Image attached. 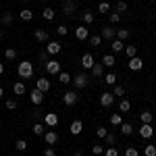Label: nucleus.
Masks as SVG:
<instances>
[{
  "instance_id": "nucleus-1",
  "label": "nucleus",
  "mask_w": 156,
  "mask_h": 156,
  "mask_svg": "<svg viewBox=\"0 0 156 156\" xmlns=\"http://www.w3.org/2000/svg\"><path fill=\"white\" fill-rule=\"evenodd\" d=\"M17 75H19L21 79H31V77H34V62H31V60H23V62H19V67H17Z\"/></svg>"
},
{
  "instance_id": "nucleus-2",
  "label": "nucleus",
  "mask_w": 156,
  "mask_h": 156,
  "mask_svg": "<svg viewBox=\"0 0 156 156\" xmlns=\"http://www.w3.org/2000/svg\"><path fill=\"white\" fill-rule=\"evenodd\" d=\"M73 85H75V90H83V87H87V83H90V79H87V75L85 73H77L75 77H73Z\"/></svg>"
},
{
  "instance_id": "nucleus-3",
  "label": "nucleus",
  "mask_w": 156,
  "mask_h": 156,
  "mask_svg": "<svg viewBox=\"0 0 156 156\" xmlns=\"http://www.w3.org/2000/svg\"><path fill=\"white\" fill-rule=\"evenodd\" d=\"M77 100H79L77 90H69V92H65V94H62V102H65L67 106H75V104H77Z\"/></svg>"
},
{
  "instance_id": "nucleus-4",
  "label": "nucleus",
  "mask_w": 156,
  "mask_h": 156,
  "mask_svg": "<svg viewBox=\"0 0 156 156\" xmlns=\"http://www.w3.org/2000/svg\"><path fill=\"white\" fill-rule=\"evenodd\" d=\"M60 50H62V44H60V42H56V40H50L48 44H46V52H48L50 56L58 54Z\"/></svg>"
},
{
  "instance_id": "nucleus-5",
  "label": "nucleus",
  "mask_w": 156,
  "mask_h": 156,
  "mask_svg": "<svg viewBox=\"0 0 156 156\" xmlns=\"http://www.w3.org/2000/svg\"><path fill=\"white\" fill-rule=\"evenodd\" d=\"M44 125L50 127V129L56 127V125H58V115H56V112H46V115H44Z\"/></svg>"
},
{
  "instance_id": "nucleus-6",
  "label": "nucleus",
  "mask_w": 156,
  "mask_h": 156,
  "mask_svg": "<svg viewBox=\"0 0 156 156\" xmlns=\"http://www.w3.org/2000/svg\"><path fill=\"white\" fill-rule=\"evenodd\" d=\"M100 37H104V40H110V42H112V40L117 37V29H115L112 25H104V27H102V34H100Z\"/></svg>"
},
{
  "instance_id": "nucleus-7",
  "label": "nucleus",
  "mask_w": 156,
  "mask_h": 156,
  "mask_svg": "<svg viewBox=\"0 0 156 156\" xmlns=\"http://www.w3.org/2000/svg\"><path fill=\"white\" fill-rule=\"evenodd\" d=\"M140 135H142L144 140H150V137L154 135V127H152V123H142V127H140Z\"/></svg>"
},
{
  "instance_id": "nucleus-8",
  "label": "nucleus",
  "mask_w": 156,
  "mask_h": 156,
  "mask_svg": "<svg viewBox=\"0 0 156 156\" xmlns=\"http://www.w3.org/2000/svg\"><path fill=\"white\" fill-rule=\"evenodd\" d=\"M112 102H115V96H112L110 92H102V94H100V106L102 108L112 106Z\"/></svg>"
},
{
  "instance_id": "nucleus-9",
  "label": "nucleus",
  "mask_w": 156,
  "mask_h": 156,
  "mask_svg": "<svg viewBox=\"0 0 156 156\" xmlns=\"http://www.w3.org/2000/svg\"><path fill=\"white\" fill-rule=\"evenodd\" d=\"M75 37H77L79 42H85V40L90 37V29H87L85 25H79V27H75Z\"/></svg>"
},
{
  "instance_id": "nucleus-10",
  "label": "nucleus",
  "mask_w": 156,
  "mask_h": 156,
  "mask_svg": "<svg viewBox=\"0 0 156 156\" xmlns=\"http://www.w3.org/2000/svg\"><path fill=\"white\" fill-rule=\"evenodd\" d=\"M44 67H46V71H48L50 75H58L60 73V62L58 60H46Z\"/></svg>"
},
{
  "instance_id": "nucleus-11",
  "label": "nucleus",
  "mask_w": 156,
  "mask_h": 156,
  "mask_svg": "<svg viewBox=\"0 0 156 156\" xmlns=\"http://www.w3.org/2000/svg\"><path fill=\"white\" fill-rule=\"evenodd\" d=\"M127 67H129L131 71H142V69H144V60L140 58V56H133V58H129Z\"/></svg>"
},
{
  "instance_id": "nucleus-12",
  "label": "nucleus",
  "mask_w": 156,
  "mask_h": 156,
  "mask_svg": "<svg viewBox=\"0 0 156 156\" xmlns=\"http://www.w3.org/2000/svg\"><path fill=\"white\" fill-rule=\"evenodd\" d=\"M29 100H31L34 104H42V102H44V92H40L37 87H34L31 94H29Z\"/></svg>"
},
{
  "instance_id": "nucleus-13",
  "label": "nucleus",
  "mask_w": 156,
  "mask_h": 156,
  "mask_svg": "<svg viewBox=\"0 0 156 156\" xmlns=\"http://www.w3.org/2000/svg\"><path fill=\"white\" fill-rule=\"evenodd\" d=\"M36 87L40 90V92H50V79H46V77H40V79H36Z\"/></svg>"
},
{
  "instance_id": "nucleus-14",
  "label": "nucleus",
  "mask_w": 156,
  "mask_h": 156,
  "mask_svg": "<svg viewBox=\"0 0 156 156\" xmlns=\"http://www.w3.org/2000/svg\"><path fill=\"white\" fill-rule=\"evenodd\" d=\"M62 11H65V15L73 17L75 11H77V6H75V2H73V0H65V2H62Z\"/></svg>"
},
{
  "instance_id": "nucleus-15",
  "label": "nucleus",
  "mask_w": 156,
  "mask_h": 156,
  "mask_svg": "<svg viewBox=\"0 0 156 156\" xmlns=\"http://www.w3.org/2000/svg\"><path fill=\"white\" fill-rule=\"evenodd\" d=\"M110 50H112V54H121V52L125 50V42H121V40L115 37V40L110 42Z\"/></svg>"
},
{
  "instance_id": "nucleus-16",
  "label": "nucleus",
  "mask_w": 156,
  "mask_h": 156,
  "mask_svg": "<svg viewBox=\"0 0 156 156\" xmlns=\"http://www.w3.org/2000/svg\"><path fill=\"white\" fill-rule=\"evenodd\" d=\"M69 131H71V135H79V133L83 131V123H81L79 119H75L71 123V127H69Z\"/></svg>"
},
{
  "instance_id": "nucleus-17",
  "label": "nucleus",
  "mask_w": 156,
  "mask_h": 156,
  "mask_svg": "<svg viewBox=\"0 0 156 156\" xmlns=\"http://www.w3.org/2000/svg\"><path fill=\"white\" fill-rule=\"evenodd\" d=\"M44 140H46V144H48V146H54L56 142H58V133L50 129V131H46V133H44Z\"/></svg>"
},
{
  "instance_id": "nucleus-18",
  "label": "nucleus",
  "mask_w": 156,
  "mask_h": 156,
  "mask_svg": "<svg viewBox=\"0 0 156 156\" xmlns=\"http://www.w3.org/2000/svg\"><path fill=\"white\" fill-rule=\"evenodd\" d=\"M102 65L108 67V69H112V67L117 65V56H115V54H104V56H102Z\"/></svg>"
},
{
  "instance_id": "nucleus-19",
  "label": "nucleus",
  "mask_w": 156,
  "mask_h": 156,
  "mask_svg": "<svg viewBox=\"0 0 156 156\" xmlns=\"http://www.w3.org/2000/svg\"><path fill=\"white\" fill-rule=\"evenodd\" d=\"M81 65H83V69H92L94 67V56L90 52H85L83 56H81Z\"/></svg>"
},
{
  "instance_id": "nucleus-20",
  "label": "nucleus",
  "mask_w": 156,
  "mask_h": 156,
  "mask_svg": "<svg viewBox=\"0 0 156 156\" xmlns=\"http://www.w3.org/2000/svg\"><path fill=\"white\" fill-rule=\"evenodd\" d=\"M34 37L37 42H48V31L46 29H34Z\"/></svg>"
},
{
  "instance_id": "nucleus-21",
  "label": "nucleus",
  "mask_w": 156,
  "mask_h": 156,
  "mask_svg": "<svg viewBox=\"0 0 156 156\" xmlns=\"http://www.w3.org/2000/svg\"><path fill=\"white\" fill-rule=\"evenodd\" d=\"M90 71H92L94 77H102V75H104V65H102V62H94V67H92Z\"/></svg>"
},
{
  "instance_id": "nucleus-22",
  "label": "nucleus",
  "mask_w": 156,
  "mask_h": 156,
  "mask_svg": "<svg viewBox=\"0 0 156 156\" xmlns=\"http://www.w3.org/2000/svg\"><path fill=\"white\" fill-rule=\"evenodd\" d=\"M25 92H27V90H25V83H21V81H17V83L12 85V94H15V96H23Z\"/></svg>"
},
{
  "instance_id": "nucleus-23",
  "label": "nucleus",
  "mask_w": 156,
  "mask_h": 156,
  "mask_svg": "<svg viewBox=\"0 0 156 156\" xmlns=\"http://www.w3.org/2000/svg\"><path fill=\"white\" fill-rule=\"evenodd\" d=\"M81 19H83V23H85V25H92L94 21H96L94 12H90V11H83V12H81Z\"/></svg>"
},
{
  "instance_id": "nucleus-24",
  "label": "nucleus",
  "mask_w": 156,
  "mask_h": 156,
  "mask_svg": "<svg viewBox=\"0 0 156 156\" xmlns=\"http://www.w3.org/2000/svg\"><path fill=\"white\" fill-rule=\"evenodd\" d=\"M119 129H121V133H123V135H131V133H133V125L123 121V123L119 125Z\"/></svg>"
},
{
  "instance_id": "nucleus-25",
  "label": "nucleus",
  "mask_w": 156,
  "mask_h": 156,
  "mask_svg": "<svg viewBox=\"0 0 156 156\" xmlns=\"http://www.w3.org/2000/svg\"><path fill=\"white\" fill-rule=\"evenodd\" d=\"M152 119H154V112H150V110L140 112V121H142V123H152Z\"/></svg>"
},
{
  "instance_id": "nucleus-26",
  "label": "nucleus",
  "mask_w": 156,
  "mask_h": 156,
  "mask_svg": "<svg viewBox=\"0 0 156 156\" xmlns=\"http://www.w3.org/2000/svg\"><path fill=\"white\" fill-rule=\"evenodd\" d=\"M110 125H112V127H119L121 123H123V117H121V112H115V115H110Z\"/></svg>"
},
{
  "instance_id": "nucleus-27",
  "label": "nucleus",
  "mask_w": 156,
  "mask_h": 156,
  "mask_svg": "<svg viewBox=\"0 0 156 156\" xmlns=\"http://www.w3.org/2000/svg\"><path fill=\"white\" fill-rule=\"evenodd\" d=\"M19 17H21L23 21H31V19H34V11H31V9H23V11L19 12Z\"/></svg>"
},
{
  "instance_id": "nucleus-28",
  "label": "nucleus",
  "mask_w": 156,
  "mask_h": 156,
  "mask_svg": "<svg viewBox=\"0 0 156 156\" xmlns=\"http://www.w3.org/2000/svg\"><path fill=\"white\" fill-rule=\"evenodd\" d=\"M56 77H58V81H60V83H71V81H73V77L69 75V73H65V71H60L58 75H56Z\"/></svg>"
},
{
  "instance_id": "nucleus-29",
  "label": "nucleus",
  "mask_w": 156,
  "mask_h": 156,
  "mask_svg": "<svg viewBox=\"0 0 156 156\" xmlns=\"http://www.w3.org/2000/svg\"><path fill=\"white\" fill-rule=\"evenodd\" d=\"M104 83L106 85H117V75H115V73H106V75H104Z\"/></svg>"
},
{
  "instance_id": "nucleus-30",
  "label": "nucleus",
  "mask_w": 156,
  "mask_h": 156,
  "mask_svg": "<svg viewBox=\"0 0 156 156\" xmlns=\"http://www.w3.org/2000/svg\"><path fill=\"white\" fill-rule=\"evenodd\" d=\"M129 108H131V104H129V100L127 98H123L119 104V112H129Z\"/></svg>"
},
{
  "instance_id": "nucleus-31",
  "label": "nucleus",
  "mask_w": 156,
  "mask_h": 156,
  "mask_svg": "<svg viewBox=\"0 0 156 156\" xmlns=\"http://www.w3.org/2000/svg\"><path fill=\"white\" fill-rule=\"evenodd\" d=\"M90 46H94V48H100V44H102V37L100 36H90Z\"/></svg>"
},
{
  "instance_id": "nucleus-32",
  "label": "nucleus",
  "mask_w": 156,
  "mask_h": 156,
  "mask_svg": "<svg viewBox=\"0 0 156 156\" xmlns=\"http://www.w3.org/2000/svg\"><path fill=\"white\" fill-rule=\"evenodd\" d=\"M54 15H56L54 9H44V11H42V17H44L46 21H52V19H54Z\"/></svg>"
},
{
  "instance_id": "nucleus-33",
  "label": "nucleus",
  "mask_w": 156,
  "mask_h": 156,
  "mask_svg": "<svg viewBox=\"0 0 156 156\" xmlns=\"http://www.w3.org/2000/svg\"><path fill=\"white\" fill-rule=\"evenodd\" d=\"M129 58H133V56H137V46H125V50H123Z\"/></svg>"
},
{
  "instance_id": "nucleus-34",
  "label": "nucleus",
  "mask_w": 156,
  "mask_h": 156,
  "mask_svg": "<svg viewBox=\"0 0 156 156\" xmlns=\"http://www.w3.org/2000/svg\"><path fill=\"white\" fill-rule=\"evenodd\" d=\"M34 133H36V135H44V133H46V125H42V123H34Z\"/></svg>"
},
{
  "instance_id": "nucleus-35",
  "label": "nucleus",
  "mask_w": 156,
  "mask_h": 156,
  "mask_svg": "<svg viewBox=\"0 0 156 156\" xmlns=\"http://www.w3.org/2000/svg\"><path fill=\"white\" fill-rule=\"evenodd\" d=\"M4 58H6V60H15V58H17V50H15V48H6V50H4Z\"/></svg>"
},
{
  "instance_id": "nucleus-36",
  "label": "nucleus",
  "mask_w": 156,
  "mask_h": 156,
  "mask_svg": "<svg viewBox=\"0 0 156 156\" xmlns=\"http://www.w3.org/2000/svg\"><path fill=\"white\" fill-rule=\"evenodd\" d=\"M119 21H121L119 12H110V15H108V25H117Z\"/></svg>"
},
{
  "instance_id": "nucleus-37",
  "label": "nucleus",
  "mask_w": 156,
  "mask_h": 156,
  "mask_svg": "<svg viewBox=\"0 0 156 156\" xmlns=\"http://www.w3.org/2000/svg\"><path fill=\"white\" fill-rule=\"evenodd\" d=\"M112 87H115V90H112V96H117V98H121V96H125V87H123V85H112Z\"/></svg>"
},
{
  "instance_id": "nucleus-38",
  "label": "nucleus",
  "mask_w": 156,
  "mask_h": 156,
  "mask_svg": "<svg viewBox=\"0 0 156 156\" xmlns=\"http://www.w3.org/2000/svg\"><path fill=\"white\" fill-rule=\"evenodd\" d=\"M127 37H129V29H117V40L125 42Z\"/></svg>"
},
{
  "instance_id": "nucleus-39",
  "label": "nucleus",
  "mask_w": 156,
  "mask_h": 156,
  "mask_svg": "<svg viewBox=\"0 0 156 156\" xmlns=\"http://www.w3.org/2000/svg\"><path fill=\"white\" fill-rule=\"evenodd\" d=\"M0 23L9 27V25L12 23V15H11V12H4V15H2V19H0Z\"/></svg>"
},
{
  "instance_id": "nucleus-40",
  "label": "nucleus",
  "mask_w": 156,
  "mask_h": 156,
  "mask_svg": "<svg viewBox=\"0 0 156 156\" xmlns=\"http://www.w3.org/2000/svg\"><path fill=\"white\" fill-rule=\"evenodd\" d=\"M104 142H106V146H115V142H117V135L115 133H106V137H104Z\"/></svg>"
},
{
  "instance_id": "nucleus-41",
  "label": "nucleus",
  "mask_w": 156,
  "mask_h": 156,
  "mask_svg": "<svg viewBox=\"0 0 156 156\" xmlns=\"http://www.w3.org/2000/svg\"><path fill=\"white\" fill-rule=\"evenodd\" d=\"M144 154H146V156H156V146L148 144V146L144 148Z\"/></svg>"
},
{
  "instance_id": "nucleus-42",
  "label": "nucleus",
  "mask_w": 156,
  "mask_h": 156,
  "mask_svg": "<svg viewBox=\"0 0 156 156\" xmlns=\"http://www.w3.org/2000/svg\"><path fill=\"white\" fill-rule=\"evenodd\" d=\"M115 9H117V11H115V12H125V11H127V2H125V0H119Z\"/></svg>"
},
{
  "instance_id": "nucleus-43",
  "label": "nucleus",
  "mask_w": 156,
  "mask_h": 156,
  "mask_svg": "<svg viewBox=\"0 0 156 156\" xmlns=\"http://www.w3.org/2000/svg\"><path fill=\"white\" fill-rule=\"evenodd\" d=\"M104 156H119V150L115 146H108L106 150H104Z\"/></svg>"
},
{
  "instance_id": "nucleus-44",
  "label": "nucleus",
  "mask_w": 156,
  "mask_h": 156,
  "mask_svg": "<svg viewBox=\"0 0 156 156\" xmlns=\"http://www.w3.org/2000/svg\"><path fill=\"white\" fill-rule=\"evenodd\" d=\"M17 152H25V150H27V142H25V140H17Z\"/></svg>"
},
{
  "instance_id": "nucleus-45",
  "label": "nucleus",
  "mask_w": 156,
  "mask_h": 156,
  "mask_svg": "<svg viewBox=\"0 0 156 156\" xmlns=\"http://www.w3.org/2000/svg\"><path fill=\"white\" fill-rule=\"evenodd\" d=\"M106 133H108V129H106V127H102V125L96 129V135L100 137V140H104V137H106Z\"/></svg>"
},
{
  "instance_id": "nucleus-46",
  "label": "nucleus",
  "mask_w": 156,
  "mask_h": 156,
  "mask_svg": "<svg viewBox=\"0 0 156 156\" xmlns=\"http://www.w3.org/2000/svg\"><path fill=\"white\" fill-rule=\"evenodd\" d=\"M125 156H140V152H137V148H135V146H129V148L125 150Z\"/></svg>"
},
{
  "instance_id": "nucleus-47",
  "label": "nucleus",
  "mask_w": 156,
  "mask_h": 156,
  "mask_svg": "<svg viewBox=\"0 0 156 156\" xmlns=\"http://www.w3.org/2000/svg\"><path fill=\"white\" fill-rule=\"evenodd\" d=\"M67 31H69V29H67V25H58V27H56V34H58L60 37L67 36Z\"/></svg>"
},
{
  "instance_id": "nucleus-48",
  "label": "nucleus",
  "mask_w": 156,
  "mask_h": 156,
  "mask_svg": "<svg viewBox=\"0 0 156 156\" xmlns=\"http://www.w3.org/2000/svg\"><path fill=\"white\" fill-rule=\"evenodd\" d=\"M98 11L100 12H108L110 11V4H108V2H100V4H98Z\"/></svg>"
},
{
  "instance_id": "nucleus-49",
  "label": "nucleus",
  "mask_w": 156,
  "mask_h": 156,
  "mask_svg": "<svg viewBox=\"0 0 156 156\" xmlns=\"http://www.w3.org/2000/svg\"><path fill=\"white\" fill-rule=\"evenodd\" d=\"M4 106L9 108V110H17V100H6Z\"/></svg>"
},
{
  "instance_id": "nucleus-50",
  "label": "nucleus",
  "mask_w": 156,
  "mask_h": 156,
  "mask_svg": "<svg viewBox=\"0 0 156 156\" xmlns=\"http://www.w3.org/2000/svg\"><path fill=\"white\" fill-rule=\"evenodd\" d=\"M92 152H94V156H98V154H102V152H104V146H92Z\"/></svg>"
},
{
  "instance_id": "nucleus-51",
  "label": "nucleus",
  "mask_w": 156,
  "mask_h": 156,
  "mask_svg": "<svg viewBox=\"0 0 156 156\" xmlns=\"http://www.w3.org/2000/svg\"><path fill=\"white\" fill-rule=\"evenodd\" d=\"M44 156H56V152H54L52 148H46V150H44Z\"/></svg>"
},
{
  "instance_id": "nucleus-52",
  "label": "nucleus",
  "mask_w": 156,
  "mask_h": 156,
  "mask_svg": "<svg viewBox=\"0 0 156 156\" xmlns=\"http://www.w3.org/2000/svg\"><path fill=\"white\" fill-rule=\"evenodd\" d=\"M40 60L46 62V60H48V52H40Z\"/></svg>"
},
{
  "instance_id": "nucleus-53",
  "label": "nucleus",
  "mask_w": 156,
  "mask_h": 156,
  "mask_svg": "<svg viewBox=\"0 0 156 156\" xmlns=\"http://www.w3.org/2000/svg\"><path fill=\"white\" fill-rule=\"evenodd\" d=\"M2 73H4V65L0 62V75H2Z\"/></svg>"
},
{
  "instance_id": "nucleus-54",
  "label": "nucleus",
  "mask_w": 156,
  "mask_h": 156,
  "mask_svg": "<svg viewBox=\"0 0 156 156\" xmlns=\"http://www.w3.org/2000/svg\"><path fill=\"white\" fill-rule=\"evenodd\" d=\"M2 96H4V90H2V87H0V98H2Z\"/></svg>"
},
{
  "instance_id": "nucleus-55",
  "label": "nucleus",
  "mask_w": 156,
  "mask_h": 156,
  "mask_svg": "<svg viewBox=\"0 0 156 156\" xmlns=\"http://www.w3.org/2000/svg\"><path fill=\"white\" fill-rule=\"evenodd\" d=\"M73 156H81V152H75V154H73Z\"/></svg>"
},
{
  "instance_id": "nucleus-56",
  "label": "nucleus",
  "mask_w": 156,
  "mask_h": 156,
  "mask_svg": "<svg viewBox=\"0 0 156 156\" xmlns=\"http://www.w3.org/2000/svg\"><path fill=\"white\" fill-rule=\"evenodd\" d=\"M2 37H4V34H2V31H0V40H2Z\"/></svg>"
},
{
  "instance_id": "nucleus-57",
  "label": "nucleus",
  "mask_w": 156,
  "mask_h": 156,
  "mask_svg": "<svg viewBox=\"0 0 156 156\" xmlns=\"http://www.w3.org/2000/svg\"><path fill=\"white\" fill-rule=\"evenodd\" d=\"M0 11H2V6H0Z\"/></svg>"
},
{
  "instance_id": "nucleus-58",
  "label": "nucleus",
  "mask_w": 156,
  "mask_h": 156,
  "mask_svg": "<svg viewBox=\"0 0 156 156\" xmlns=\"http://www.w3.org/2000/svg\"><path fill=\"white\" fill-rule=\"evenodd\" d=\"M98 156H102V154H98Z\"/></svg>"
},
{
  "instance_id": "nucleus-59",
  "label": "nucleus",
  "mask_w": 156,
  "mask_h": 156,
  "mask_svg": "<svg viewBox=\"0 0 156 156\" xmlns=\"http://www.w3.org/2000/svg\"><path fill=\"white\" fill-rule=\"evenodd\" d=\"M15 156H19V154H15Z\"/></svg>"
}]
</instances>
